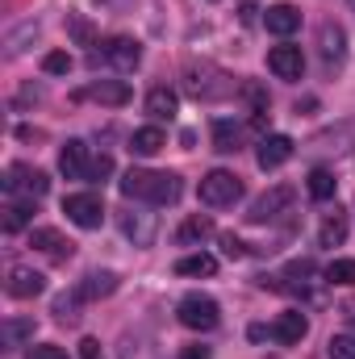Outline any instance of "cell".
Here are the masks:
<instances>
[{
  "label": "cell",
  "mask_w": 355,
  "mask_h": 359,
  "mask_svg": "<svg viewBox=\"0 0 355 359\" xmlns=\"http://www.w3.org/2000/svg\"><path fill=\"white\" fill-rule=\"evenodd\" d=\"M80 100H100V104H126L130 100V84L126 80H96L88 92H80Z\"/></svg>",
  "instance_id": "ffe728a7"
},
{
  "label": "cell",
  "mask_w": 355,
  "mask_h": 359,
  "mask_svg": "<svg viewBox=\"0 0 355 359\" xmlns=\"http://www.w3.org/2000/svg\"><path fill=\"white\" fill-rule=\"evenodd\" d=\"M63 213H67V222H76L80 230H100V222H105V201H100L96 192H72V196L63 201Z\"/></svg>",
  "instance_id": "ba28073f"
},
{
  "label": "cell",
  "mask_w": 355,
  "mask_h": 359,
  "mask_svg": "<svg viewBox=\"0 0 355 359\" xmlns=\"http://www.w3.org/2000/svg\"><path fill=\"white\" fill-rule=\"evenodd\" d=\"M318 243H322V247H343V243H347V213H343V209H335V213L322 217Z\"/></svg>",
  "instance_id": "cb8c5ba5"
},
{
  "label": "cell",
  "mask_w": 355,
  "mask_h": 359,
  "mask_svg": "<svg viewBox=\"0 0 355 359\" xmlns=\"http://www.w3.org/2000/svg\"><path fill=\"white\" fill-rule=\"evenodd\" d=\"M76 292H80L84 301H100V297L117 292V271H88V276L76 284Z\"/></svg>",
  "instance_id": "44dd1931"
},
{
  "label": "cell",
  "mask_w": 355,
  "mask_h": 359,
  "mask_svg": "<svg viewBox=\"0 0 355 359\" xmlns=\"http://www.w3.org/2000/svg\"><path fill=\"white\" fill-rule=\"evenodd\" d=\"M121 234L134 243V247H151L155 243V234H159V217L151 213V209H121Z\"/></svg>",
  "instance_id": "9c48e42d"
},
{
  "label": "cell",
  "mask_w": 355,
  "mask_h": 359,
  "mask_svg": "<svg viewBox=\"0 0 355 359\" xmlns=\"http://www.w3.org/2000/svg\"><path fill=\"white\" fill-rule=\"evenodd\" d=\"M239 142H243V130H239L234 121L217 117V121H213V151H217V155H234Z\"/></svg>",
  "instance_id": "d4e9b609"
},
{
  "label": "cell",
  "mask_w": 355,
  "mask_h": 359,
  "mask_svg": "<svg viewBox=\"0 0 355 359\" xmlns=\"http://www.w3.org/2000/svg\"><path fill=\"white\" fill-rule=\"evenodd\" d=\"M293 151H297V142H293L288 134H267L264 142H260L255 163H260L264 172H276V168H284V163L293 159Z\"/></svg>",
  "instance_id": "7c38bea8"
},
{
  "label": "cell",
  "mask_w": 355,
  "mask_h": 359,
  "mask_svg": "<svg viewBox=\"0 0 355 359\" xmlns=\"http://www.w3.org/2000/svg\"><path fill=\"white\" fill-rule=\"evenodd\" d=\"M121 196H126V201H142V205H176L180 201V176L176 172L130 168V172L121 176Z\"/></svg>",
  "instance_id": "6da1fadb"
},
{
  "label": "cell",
  "mask_w": 355,
  "mask_h": 359,
  "mask_svg": "<svg viewBox=\"0 0 355 359\" xmlns=\"http://www.w3.org/2000/svg\"><path fill=\"white\" fill-rule=\"evenodd\" d=\"M25 359H67V351H63V347H55V343H38V347H29V351H25Z\"/></svg>",
  "instance_id": "8d00e7d4"
},
{
  "label": "cell",
  "mask_w": 355,
  "mask_h": 359,
  "mask_svg": "<svg viewBox=\"0 0 355 359\" xmlns=\"http://www.w3.org/2000/svg\"><path fill=\"white\" fill-rule=\"evenodd\" d=\"M213 234V217L209 213H192V217H184L176 230V243L180 247H196V243H205Z\"/></svg>",
  "instance_id": "e0dca14e"
},
{
  "label": "cell",
  "mask_w": 355,
  "mask_h": 359,
  "mask_svg": "<svg viewBox=\"0 0 355 359\" xmlns=\"http://www.w3.org/2000/svg\"><path fill=\"white\" fill-rule=\"evenodd\" d=\"M80 359H100V343L96 339H84L80 343Z\"/></svg>",
  "instance_id": "b9f144b4"
},
{
  "label": "cell",
  "mask_w": 355,
  "mask_h": 359,
  "mask_svg": "<svg viewBox=\"0 0 355 359\" xmlns=\"http://www.w3.org/2000/svg\"><path fill=\"white\" fill-rule=\"evenodd\" d=\"M309 334V322H305V313H297V309H288V313H280L276 322H272V339L280 343V347H293V343H301Z\"/></svg>",
  "instance_id": "9a60e30c"
},
{
  "label": "cell",
  "mask_w": 355,
  "mask_h": 359,
  "mask_svg": "<svg viewBox=\"0 0 355 359\" xmlns=\"http://www.w3.org/2000/svg\"><path fill=\"white\" fill-rule=\"evenodd\" d=\"M25 38H38V25H34V21H25V25H21L13 38H8V55H21V50H25V46H21Z\"/></svg>",
  "instance_id": "d590c367"
},
{
  "label": "cell",
  "mask_w": 355,
  "mask_h": 359,
  "mask_svg": "<svg viewBox=\"0 0 355 359\" xmlns=\"http://www.w3.org/2000/svg\"><path fill=\"white\" fill-rule=\"evenodd\" d=\"M309 196H314V201H330V196H335V176H330L326 168H314V172H309Z\"/></svg>",
  "instance_id": "f546056e"
},
{
  "label": "cell",
  "mask_w": 355,
  "mask_h": 359,
  "mask_svg": "<svg viewBox=\"0 0 355 359\" xmlns=\"http://www.w3.org/2000/svg\"><path fill=\"white\" fill-rule=\"evenodd\" d=\"M176 109H180V96L172 88H163V84H159V88L147 92V113H151L155 121H172V117H176Z\"/></svg>",
  "instance_id": "7402d4cb"
},
{
  "label": "cell",
  "mask_w": 355,
  "mask_h": 359,
  "mask_svg": "<svg viewBox=\"0 0 355 359\" xmlns=\"http://www.w3.org/2000/svg\"><path fill=\"white\" fill-rule=\"evenodd\" d=\"M326 280H330V284H355V259H335V264H326Z\"/></svg>",
  "instance_id": "4dcf8cb0"
},
{
  "label": "cell",
  "mask_w": 355,
  "mask_h": 359,
  "mask_svg": "<svg viewBox=\"0 0 355 359\" xmlns=\"http://www.w3.org/2000/svg\"><path fill=\"white\" fill-rule=\"evenodd\" d=\"M88 147H84V142H80V138H67V142H63V151H59V172H63V176L67 180H84L88 176Z\"/></svg>",
  "instance_id": "5bb4252c"
},
{
  "label": "cell",
  "mask_w": 355,
  "mask_h": 359,
  "mask_svg": "<svg viewBox=\"0 0 355 359\" xmlns=\"http://www.w3.org/2000/svg\"><path fill=\"white\" fill-rule=\"evenodd\" d=\"M138 59H142V46H138L134 38H109V42H100V50H92L88 55L92 67L109 63V67H117V72H134Z\"/></svg>",
  "instance_id": "5b68a950"
},
{
  "label": "cell",
  "mask_w": 355,
  "mask_h": 359,
  "mask_svg": "<svg viewBox=\"0 0 355 359\" xmlns=\"http://www.w3.org/2000/svg\"><path fill=\"white\" fill-rule=\"evenodd\" d=\"M318 46H322V59H326V63H339L343 50H347V34H343V25L322 21V29H318Z\"/></svg>",
  "instance_id": "ac0fdd59"
},
{
  "label": "cell",
  "mask_w": 355,
  "mask_h": 359,
  "mask_svg": "<svg viewBox=\"0 0 355 359\" xmlns=\"http://www.w3.org/2000/svg\"><path fill=\"white\" fill-rule=\"evenodd\" d=\"M243 96H247V100H251V113H267V104H272V100H267V92L260 88V84H243Z\"/></svg>",
  "instance_id": "e575fe53"
},
{
  "label": "cell",
  "mask_w": 355,
  "mask_h": 359,
  "mask_svg": "<svg viewBox=\"0 0 355 359\" xmlns=\"http://www.w3.org/2000/svg\"><path fill=\"white\" fill-rule=\"evenodd\" d=\"M330 359H355V339L351 334H335V339H330Z\"/></svg>",
  "instance_id": "836d02e7"
},
{
  "label": "cell",
  "mask_w": 355,
  "mask_h": 359,
  "mask_svg": "<svg viewBox=\"0 0 355 359\" xmlns=\"http://www.w3.org/2000/svg\"><path fill=\"white\" fill-rule=\"evenodd\" d=\"M180 359H209V347H201V343H188V347L180 351Z\"/></svg>",
  "instance_id": "ab89813d"
},
{
  "label": "cell",
  "mask_w": 355,
  "mask_h": 359,
  "mask_svg": "<svg viewBox=\"0 0 355 359\" xmlns=\"http://www.w3.org/2000/svg\"><path fill=\"white\" fill-rule=\"evenodd\" d=\"M4 288H8V297L29 301V297H38V292L46 288V280H42V271L25 268V264H13V268H8V280H4Z\"/></svg>",
  "instance_id": "4fadbf2b"
},
{
  "label": "cell",
  "mask_w": 355,
  "mask_h": 359,
  "mask_svg": "<svg viewBox=\"0 0 355 359\" xmlns=\"http://www.w3.org/2000/svg\"><path fill=\"white\" fill-rule=\"evenodd\" d=\"M201 205H209V209H230L239 196H243V180L234 176V172H209V176H201Z\"/></svg>",
  "instance_id": "3957f363"
},
{
  "label": "cell",
  "mask_w": 355,
  "mask_h": 359,
  "mask_svg": "<svg viewBox=\"0 0 355 359\" xmlns=\"http://www.w3.org/2000/svg\"><path fill=\"white\" fill-rule=\"evenodd\" d=\"M46 188H51L46 172H38V168H29V163H13V168L4 172V192H8V196L38 201V196H46Z\"/></svg>",
  "instance_id": "8992f818"
},
{
  "label": "cell",
  "mask_w": 355,
  "mask_h": 359,
  "mask_svg": "<svg viewBox=\"0 0 355 359\" xmlns=\"http://www.w3.org/2000/svg\"><path fill=\"white\" fill-rule=\"evenodd\" d=\"M42 72H46V76H67V72H72V55H67V50H51V55L42 59Z\"/></svg>",
  "instance_id": "1f68e13d"
},
{
  "label": "cell",
  "mask_w": 355,
  "mask_h": 359,
  "mask_svg": "<svg viewBox=\"0 0 355 359\" xmlns=\"http://www.w3.org/2000/svg\"><path fill=\"white\" fill-rule=\"evenodd\" d=\"M176 318H180V326H188V330H213V326L222 322V309H217L213 297L188 292V297L176 305Z\"/></svg>",
  "instance_id": "277c9868"
},
{
  "label": "cell",
  "mask_w": 355,
  "mask_h": 359,
  "mask_svg": "<svg viewBox=\"0 0 355 359\" xmlns=\"http://www.w3.org/2000/svg\"><path fill=\"white\" fill-rule=\"evenodd\" d=\"M80 305H84V297L72 288V292L55 297V318H59V322H76V318H80Z\"/></svg>",
  "instance_id": "f1b7e54d"
},
{
  "label": "cell",
  "mask_w": 355,
  "mask_h": 359,
  "mask_svg": "<svg viewBox=\"0 0 355 359\" xmlns=\"http://www.w3.org/2000/svg\"><path fill=\"white\" fill-rule=\"evenodd\" d=\"M184 88L192 92L196 100H222V96L239 92V84L226 72H217V67H188L184 72Z\"/></svg>",
  "instance_id": "7a4b0ae2"
},
{
  "label": "cell",
  "mask_w": 355,
  "mask_h": 359,
  "mask_svg": "<svg viewBox=\"0 0 355 359\" xmlns=\"http://www.w3.org/2000/svg\"><path fill=\"white\" fill-rule=\"evenodd\" d=\"M113 176V155H96V159H92L88 163V184H100V180H109Z\"/></svg>",
  "instance_id": "d6a6232c"
},
{
  "label": "cell",
  "mask_w": 355,
  "mask_h": 359,
  "mask_svg": "<svg viewBox=\"0 0 355 359\" xmlns=\"http://www.w3.org/2000/svg\"><path fill=\"white\" fill-rule=\"evenodd\" d=\"M117 359H163V355H159L151 334H126L121 347H117Z\"/></svg>",
  "instance_id": "603a6c76"
},
{
  "label": "cell",
  "mask_w": 355,
  "mask_h": 359,
  "mask_svg": "<svg viewBox=\"0 0 355 359\" xmlns=\"http://www.w3.org/2000/svg\"><path fill=\"white\" fill-rule=\"evenodd\" d=\"M239 17H243V25H255V21H260V4H255V0H243V4H239Z\"/></svg>",
  "instance_id": "f35d334b"
},
{
  "label": "cell",
  "mask_w": 355,
  "mask_h": 359,
  "mask_svg": "<svg viewBox=\"0 0 355 359\" xmlns=\"http://www.w3.org/2000/svg\"><path fill=\"white\" fill-rule=\"evenodd\" d=\"M264 25H267V34L288 38V34H297V29H301V13H297L293 4H272V8L264 13Z\"/></svg>",
  "instance_id": "2e32d148"
},
{
  "label": "cell",
  "mask_w": 355,
  "mask_h": 359,
  "mask_svg": "<svg viewBox=\"0 0 355 359\" xmlns=\"http://www.w3.org/2000/svg\"><path fill=\"white\" fill-rule=\"evenodd\" d=\"M163 147H168V134H163L159 126H142V130H134V134H130V151H134V155H142V159L159 155Z\"/></svg>",
  "instance_id": "d6986e66"
},
{
  "label": "cell",
  "mask_w": 355,
  "mask_h": 359,
  "mask_svg": "<svg viewBox=\"0 0 355 359\" xmlns=\"http://www.w3.org/2000/svg\"><path fill=\"white\" fill-rule=\"evenodd\" d=\"M29 247L34 251H42L46 259H55V264H67L72 255H76V243H67L59 230H51V226H38V230H29Z\"/></svg>",
  "instance_id": "30bf717a"
},
{
  "label": "cell",
  "mask_w": 355,
  "mask_h": 359,
  "mask_svg": "<svg viewBox=\"0 0 355 359\" xmlns=\"http://www.w3.org/2000/svg\"><path fill=\"white\" fill-rule=\"evenodd\" d=\"M351 8H355V0H351Z\"/></svg>",
  "instance_id": "7bdbcfd3"
},
{
  "label": "cell",
  "mask_w": 355,
  "mask_h": 359,
  "mask_svg": "<svg viewBox=\"0 0 355 359\" xmlns=\"http://www.w3.org/2000/svg\"><path fill=\"white\" fill-rule=\"evenodd\" d=\"M293 201H297V188H293V184H276V188H267L264 196L251 205V213H247V217H251L255 226L276 222V217H284V213L293 209Z\"/></svg>",
  "instance_id": "52a82bcc"
},
{
  "label": "cell",
  "mask_w": 355,
  "mask_h": 359,
  "mask_svg": "<svg viewBox=\"0 0 355 359\" xmlns=\"http://www.w3.org/2000/svg\"><path fill=\"white\" fill-rule=\"evenodd\" d=\"M72 34H76V38H80V42H88V38H92L88 21H84V17H72Z\"/></svg>",
  "instance_id": "60d3db41"
},
{
  "label": "cell",
  "mask_w": 355,
  "mask_h": 359,
  "mask_svg": "<svg viewBox=\"0 0 355 359\" xmlns=\"http://www.w3.org/2000/svg\"><path fill=\"white\" fill-rule=\"evenodd\" d=\"M34 222V201H8L4 209V234H17Z\"/></svg>",
  "instance_id": "484cf974"
},
{
  "label": "cell",
  "mask_w": 355,
  "mask_h": 359,
  "mask_svg": "<svg viewBox=\"0 0 355 359\" xmlns=\"http://www.w3.org/2000/svg\"><path fill=\"white\" fill-rule=\"evenodd\" d=\"M180 276H213L217 271V259L213 255H205V251H196V255H184L176 264Z\"/></svg>",
  "instance_id": "83f0119b"
},
{
  "label": "cell",
  "mask_w": 355,
  "mask_h": 359,
  "mask_svg": "<svg viewBox=\"0 0 355 359\" xmlns=\"http://www.w3.org/2000/svg\"><path fill=\"white\" fill-rule=\"evenodd\" d=\"M222 255H226V259H243V255H247V247H243L234 234H222Z\"/></svg>",
  "instance_id": "74e56055"
},
{
  "label": "cell",
  "mask_w": 355,
  "mask_h": 359,
  "mask_svg": "<svg viewBox=\"0 0 355 359\" xmlns=\"http://www.w3.org/2000/svg\"><path fill=\"white\" fill-rule=\"evenodd\" d=\"M267 67L280 76V80H301L305 76V55H301V46H272L267 50Z\"/></svg>",
  "instance_id": "8fae6325"
},
{
  "label": "cell",
  "mask_w": 355,
  "mask_h": 359,
  "mask_svg": "<svg viewBox=\"0 0 355 359\" xmlns=\"http://www.w3.org/2000/svg\"><path fill=\"white\" fill-rule=\"evenodd\" d=\"M25 339H34V318H8L4 330H0V343L4 347H21Z\"/></svg>",
  "instance_id": "4316f807"
}]
</instances>
